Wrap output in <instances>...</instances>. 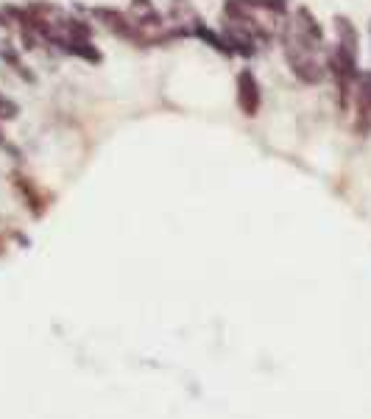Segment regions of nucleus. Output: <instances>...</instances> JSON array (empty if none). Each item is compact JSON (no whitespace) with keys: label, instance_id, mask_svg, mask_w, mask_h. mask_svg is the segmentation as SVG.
<instances>
[{"label":"nucleus","instance_id":"5","mask_svg":"<svg viewBox=\"0 0 371 419\" xmlns=\"http://www.w3.org/2000/svg\"><path fill=\"white\" fill-rule=\"evenodd\" d=\"M238 3L249 6L251 12L263 9V12H271V15H285V0H238Z\"/></svg>","mask_w":371,"mask_h":419},{"label":"nucleus","instance_id":"4","mask_svg":"<svg viewBox=\"0 0 371 419\" xmlns=\"http://www.w3.org/2000/svg\"><path fill=\"white\" fill-rule=\"evenodd\" d=\"M335 31H338V48L357 59V31H354V26L346 17H335Z\"/></svg>","mask_w":371,"mask_h":419},{"label":"nucleus","instance_id":"7","mask_svg":"<svg viewBox=\"0 0 371 419\" xmlns=\"http://www.w3.org/2000/svg\"><path fill=\"white\" fill-rule=\"evenodd\" d=\"M368 34H371V26H368Z\"/></svg>","mask_w":371,"mask_h":419},{"label":"nucleus","instance_id":"1","mask_svg":"<svg viewBox=\"0 0 371 419\" xmlns=\"http://www.w3.org/2000/svg\"><path fill=\"white\" fill-rule=\"evenodd\" d=\"M282 50H285V59L293 70V76L305 82V84H318L324 79V64L316 59V53H307L302 50L299 45H293L290 39H282Z\"/></svg>","mask_w":371,"mask_h":419},{"label":"nucleus","instance_id":"6","mask_svg":"<svg viewBox=\"0 0 371 419\" xmlns=\"http://www.w3.org/2000/svg\"><path fill=\"white\" fill-rule=\"evenodd\" d=\"M20 115V106L9 98V95H3L0 93V123H6V120H15Z\"/></svg>","mask_w":371,"mask_h":419},{"label":"nucleus","instance_id":"3","mask_svg":"<svg viewBox=\"0 0 371 419\" xmlns=\"http://www.w3.org/2000/svg\"><path fill=\"white\" fill-rule=\"evenodd\" d=\"M235 87H238L235 98H238V106H240V112H243L246 118H254V115L260 112V104H263L260 82L254 79V73H251V70H240V73H238V82H235Z\"/></svg>","mask_w":371,"mask_h":419},{"label":"nucleus","instance_id":"2","mask_svg":"<svg viewBox=\"0 0 371 419\" xmlns=\"http://www.w3.org/2000/svg\"><path fill=\"white\" fill-rule=\"evenodd\" d=\"M354 131L363 137L371 131V73H360L354 87Z\"/></svg>","mask_w":371,"mask_h":419}]
</instances>
